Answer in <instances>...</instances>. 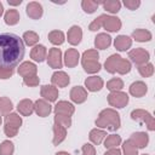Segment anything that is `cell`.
Masks as SVG:
<instances>
[{
  "mask_svg": "<svg viewBox=\"0 0 155 155\" xmlns=\"http://www.w3.org/2000/svg\"><path fill=\"white\" fill-rule=\"evenodd\" d=\"M22 125V117L16 113H10L5 117V126L4 132L7 137H15L17 136V132Z\"/></svg>",
  "mask_w": 155,
  "mask_h": 155,
  "instance_id": "cell-4",
  "label": "cell"
},
{
  "mask_svg": "<svg viewBox=\"0 0 155 155\" xmlns=\"http://www.w3.org/2000/svg\"><path fill=\"white\" fill-rule=\"evenodd\" d=\"M128 58L134 64H137L139 67V65H143V64H145V63L149 62L150 53L147 50L142 48V47H137V48H133V50H131L128 52Z\"/></svg>",
  "mask_w": 155,
  "mask_h": 155,
  "instance_id": "cell-7",
  "label": "cell"
},
{
  "mask_svg": "<svg viewBox=\"0 0 155 155\" xmlns=\"http://www.w3.org/2000/svg\"><path fill=\"white\" fill-rule=\"evenodd\" d=\"M47 64L53 68V69H59L62 68L63 65V62H62V52L59 48L57 47H52L50 48L48 51V54H47Z\"/></svg>",
  "mask_w": 155,
  "mask_h": 155,
  "instance_id": "cell-8",
  "label": "cell"
},
{
  "mask_svg": "<svg viewBox=\"0 0 155 155\" xmlns=\"http://www.w3.org/2000/svg\"><path fill=\"white\" fill-rule=\"evenodd\" d=\"M98 58H99V53H98L97 50H87L82 53L81 62H87V61L98 62Z\"/></svg>",
  "mask_w": 155,
  "mask_h": 155,
  "instance_id": "cell-41",
  "label": "cell"
},
{
  "mask_svg": "<svg viewBox=\"0 0 155 155\" xmlns=\"http://www.w3.org/2000/svg\"><path fill=\"white\" fill-rule=\"evenodd\" d=\"M23 82H24V85H27L29 87H35L40 84V79L38 75H29V76L23 78Z\"/></svg>",
  "mask_w": 155,
  "mask_h": 155,
  "instance_id": "cell-44",
  "label": "cell"
},
{
  "mask_svg": "<svg viewBox=\"0 0 155 155\" xmlns=\"http://www.w3.org/2000/svg\"><path fill=\"white\" fill-rule=\"evenodd\" d=\"M85 86H86V88H87L88 91H91V92H97V91H101V90L103 88L104 81H103V79H102L101 76L93 75V76H90V78H87V79L85 80Z\"/></svg>",
  "mask_w": 155,
  "mask_h": 155,
  "instance_id": "cell-17",
  "label": "cell"
},
{
  "mask_svg": "<svg viewBox=\"0 0 155 155\" xmlns=\"http://www.w3.org/2000/svg\"><path fill=\"white\" fill-rule=\"evenodd\" d=\"M142 155H148V154H142Z\"/></svg>",
  "mask_w": 155,
  "mask_h": 155,
  "instance_id": "cell-53",
  "label": "cell"
},
{
  "mask_svg": "<svg viewBox=\"0 0 155 155\" xmlns=\"http://www.w3.org/2000/svg\"><path fill=\"white\" fill-rule=\"evenodd\" d=\"M103 8L110 13H117L121 8V2L119 0H107L102 2Z\"/></svg>",
  "mask_w": 155,
  "mask_h": 155,
  "instance_id": "cell-30",
  "label": "cell"
},
{
  "mask_svg": "<svg viewBox=\"0 0 155 155\" xmlns=\"http://www.w3.org/2000/svg\"><path fill=\"white\" fill-rule=\"evenodd\" d=\"M17 110L23 116H29L34 111V103L30 99H22L17 104Z\"/></svg>",
  "mask_w": 155,
  "mask_h": 155,
  "instance_id": "cell-25",
  "label": "cell"
},
{
  "mask_svg": "<svg viewBox=\"0 0 155 155\" xmlns=\"http://www.w3.org/2000/svg\"><path fill=\"white\" fill-rule=\"evenodd\" d=\"M51 81H52V85H53L54 87H65V86L69 85L70 78H69V75H68L65 71L58 70V71H54V73L52 74Z\"/></svg>",
  "mask_w": 155,
  "mask_h": 155,
  "instance_id": "cell-10",
  "label": "cell"
},
{
  "mask_svg": "<svg viewBox=\"0 0 155 155\" xmlns=\"http://www.w3.org/2000/svg\"><path fill=\"white\" fill-rule=\"evenodd\" d=\"M10 5H13V6H16V5H21L22 4V0H17V1H12V0H8L7 1Z\"/></svg>",
  "mask_w": 155,
  "mask_h": 155,
  "instance_id": "cell-49",
  "label": "cell"
},
{
  "mask_svg": "<svg viewBox=\"0 0 155 155\" xmlns=\"http://www.w3.org/2000/svg\"><path fill=\"white\" fill-rule=\"evenodd\" d=\"M22 40L24 41L25 45H28V46H34V45H36L38 41H39V35H38V33H35V31H33V30H28V31H25V33L23 34Z\"/></svg>",
  "mask_w": 155,
  "mask_h": 155,
  "instance_id": "cell-33",
  "label": "cell"
},
{
  "mask_svg": "<svg viewBox=\"0 0 155 155\" xmlns=\"http://www.w3.org/2000/svg\"><path fill=\"white\" fill-rule=\"evenodd\" d=\"M124 5L128 8V10H136L140 6V1L139 0H125L124 1Z\"/></svg>",
  "mask_w": 155,
  "mask_h": 155,
  "instance_id": "cell-46",
  "label": "cell"
},
{
  "mask_svg": "<svg viewBox=\"0 0 155 155\" xmlns=\"http://www.w3.org/2000/svg\"><path fill=\"white\" fill-rule=\"evenodd\" d=\"M131 117L134 121H138L140 124H145L147 128L149 131L155 130V119L151 116V114L143 109H134L131 111Z\"/></svg>",
  "mask_w": 155,
  "mask_h": 155,
  "instance_id": "cell-5",
  "label": "cell"
},
{
  "mask_svg": "<svg viewBox=\"0 0 155 155\" xmlns=\"http://www.w3.org/2000/svg\"><path fill=\"white\" fill-rule=\"evenodd\" d=\"M2 13H4V6H2V4L0 2V17H1Z\"/></svg>",
  "mask_w": 155,
  "mask_h": 155,
  "instance_id": "cell-51",
  "label": "cell"
},
{
  "mask_svg": "<svg viewBox=\"0 0 155 155\" xmlns=\"http://www.w3.org/2000/svg\"><path fill=\"white\" fill-rule=\"evenodd\" d=\"M111 45V38L107 33H99L94 38V46L99 50H105Z\"/></svg>",
  "mask_w": 155,
  "mask_h": 155,
  "instance_id": "cell-24",
  "label": "cell"
},
{
  "mask_svg": "<svg viewBox=\"0 0 155 155\" xmlns=\"http://www.w3.org/2000/svg\"><path fill=\"white\" fill-rule=\"evenodd\" d=\"M54 114L56 115H67V116H71L75 111V107L67 102V101H59L56 105H54Z\"/></svg>",
  "mask_w": 155,
  "mask_h": 155,
  "instance_id": "cell-11",
  "label": "cell"
},
{
  "mask_svg": "<svg viewBox=\"0 0 155 155\" xmlns=\"http://www.w3.org/2000/svg\"><path fill=\"white\" fill-rule=\"evenodd\" d=\"M19 18H21L19 12H18L17 10H15V8L7 10L6 13H5V17H4L5 23H6L7 25H15V24H17V23L19 22Z\"/></svg>",
  "mask_w": 155,
  "mask_h": 155,
  "instance_id": "cell-29",
  "label": "cell"
},
{
  "mask_svg": "<svg viewBox=\"0 0 155 155\" xmlns=\"http://www.w3.org/2000/svg\"><path fill=\"white\" fill-rule=\"evenodd\" d=\"M99 2L93 1V0H82L81 1V7L86 13H93L98 8Z\"/></svg>",
  "mask_w": 155,
  "mask_h": 155,
  "instance_id": "cell-38",
  "label": "cell"
},
{
  "mask_svg": "<svg viewBox=\"0 0 155 155\" xmlns=\"http://www.w3.org/2000/svg\"><path fill=\"white\" fill-rule=\"evenodd\" d=\"M151 38H153L151 33L147 29L139 28V29L133 30V33H132V39H134L138 42H148L151 40Z\"/></svg>",
  "mask_w": 155,
  "mask_h": 155,
  "instance_id": "cell-27",
  "label": "cell"
},
{
  "mask_svg": "<svg viewBox=\"0 0 155 155\" xmlns=\"http://www.w3.org/2000/svg\"><path fill=\"white\" fill-rule=\"evenodd\" d=\"M24 57L23 40L12 33L0 34V68L15 69Z\"/></svg>",
  "mask_w": 155,
  "mask_h": 155,
  "instance_id": "cell-1",
  "label": "cell"
},
{
  "mask_svg": "<svg viewBox=\"0 0 155 155\" xmlns=\"http://www.w3.org/2000/svg\"><path fill=\"white\" fill-rule=\"evenodd\" d=\"M15 151V145L11 140H4L0 144V155H12Z\"/></svg>",
  "mask_w": 155,
  "mask_h": 155,
  "instance_id": "cell-39",
  "label": "cell"
},
{
  "mask_svg": "<svg viewBox=\"0 0 155 155\" xmlns=\"http://www.w3.org/2000/svg\"><path fill=\"white\" fill-rule=\"evenodd\" d=\"M48 40L53 45H62L65 40L64 33L61 31V30H52V31L48 33Z\"/></svg>",
  "mask_w": 155,
  "mask_h": 155,
  "instance_id": "cell-31",
  "label": "cell"
},
{
  "mask_svg": "<svg viewBox=\"0 0 155 155\" xmlns=\"http://www.w3.org/2000/svg\"><path fill=\"white\" fill-rule=\"evenodd\" d=\"M104 68L108 73L110 74H115V73H119L121 75H125L127 73L131 71V62L122 58L120 54H111L110 57L107 58L105 63H104Z\"/></svg>",
  "mask_w": 155,
  "mask_h": 155,
  "instance_id": "cell-3",
  "label": "cell"
},
{
  "mask_svg": "<svg viewBox=\"0 0 155 155\" xmlns=\"http://www.w3.org/2000/svg\"><path fill=\"white\" fill-rule=\"evenodd\" d=\"M81 155H96L94 147L90 143H85L81 148Z\"/></svg>",
  "mask_w": 155,
  "mask_h": 155,
  "instance_id": "cell-45",
  "label": "cell"
},
{
  "mask_svg": "<svg viewBox=\"0 0 155 155\" xmlns=\"http://www.w3.org/2000/svg\"><path fill=\"white\" fill-rule=\"evenodd\" d=\"M105 17H107V15H101V16H98L94 21L91 22V24L88 25V29H90L91 31H97L98 29H101V28L103 27V22H104V19H105Z\"/></svg>",
  "mask_w": 155,
  "mask_h": 155,
  "instance_id": "cell-43",
  "label": "cell"
},
{
  "mask_svg": "<svg viewBox=\"0 0 155 155\" xmlns=\"http://www.w3.org/2000/svg\"><path fill=\"white\" fill-rule=\"evenodd\" d=\"M1 122H2V119H1V116H0V125H1Z\"/></svg>",
  "mask_w": 155,
  "mask_h": 155,
  "instance_id": "cell-52",
  "label": "cell"
},
{
  "mask_svg": "<svg viewBox=\"0 0 155 155\" xmlns=\"http://www.w3.org/2000/svg\"><path fill=\"white\" fill-rule=\"evenodd\" d=\"M121 25H122V23H121L120 18H117L115 16H107L103 22V28L110 33L119 31L121 29Z\"/></svg>",
  "mask_w": 155,
  "mask_h": 155,
  "instance_id": "cell-13",
  "label": "cell"
},
{
  "mask_svg": "<svg viewBox=\"0 0 155 155\" xmlns=\"http://www.w3.org/2000/svg\"><path fill=\"white\" fill-rule=\"evenodd\" d=\"M108 103L114 108H125L128 104V94L122 91L110 92L108 94Z\"/></svg>",
  "mask_w": 155,
  "mask_h": 155,
  "instance_id": "cell-6",
  "label": "cell"
},
{
  "mask_svg": "<svg viewBox=\"0 0 155 155\" xmlns=\"http://www.w3.org/2000/svg\"><path fill=\"white\" fill-rule=\"evenodd\" d=\"M122 87H124V81L120 78H113L107 82V88L111 92L120 91Z\"/></svg>",
  "mask_w": 155,
  "mask_h": 155,
  "instance_id": "cell-37",
  "label": "cell"
},
{
  "mask_svg": "<svg viewBox=\"0 0 155 155\" xmlns=\"http://www.w3.org/2000/svg\"><path fill=\"white\" fill-rule=\"evenodd\" d=\"M120 144H121V137L119 134H110L104 139V147L107 149L117 148Z\"/></svg>",
  "mask_w": 155,
  "mask_h": 155,
  "instance_id": "cell-32",
  "label": "cell"
},
{
  "mask_svg": "<svg viewBox=\"0 0 155 155\" xmlns=\"http://www.w3.org/2000/svg\"><path fill=\"white\" fill-rule=\"evenodd\" d=\"M96 126L99 128H107L109 131L119 130L121 126V120H120L119 113L111 108L103 109L96 120Z\"/></svg>",
  "mask_w": 155,
  "mask_h": 155,
  "instance_id": "cell-2",
  "label": "cell"
},
{
  "mask_svg": "<svg viewBox=\"0 0 155 155\" xmlns=\"http://www.w3.org/2000/svg\"><path fill=\"white\" fill-rule=\"evenodd\" d=\"M82 64V68L86 73L88 74H94V73H98L102 68L101 63L99 62H93V61H87V62H81Z\"/></svg>",
  "mask_w": 155,
  "mask_h": 155,
  "instance_id": "cell-34",
  "label": "cell"
},
{
  "mask_svg": "<svg viewBox=\"0 0 155 155\" xmlns=\"http://www.w3.org/2000/svg\"><path fill=\"white\" fill-rule=\"evenodd\" d=\"M70 99L76 103V104H81L84 103L86 99H87V91L81 87V86H74L71 90H70Z\"/></svg>",
  "mask_w": 155,
  "mask_h": 155,
  "instance_id": "cell-14",
  "label": "cell"
},
{
  "mask_svg": "<svg viewBox=\"0 0 155 155\" xmlns=\"http://www.w3.org/2000/svg\"><path fill=\"white\" fill-rule=\"evenodd\" d=\"M107 137V132L103 131V130H99V128H93L90 131V134H88V138L90 140L96 144V145H99Z\"/></svg>",
  "mask_w": 155,
  "mask_h": 155,
  "instance_id": "cell-28",
  "label": "cell"
},
{
  "mask_svg": "<svg viewBox=\"0 0 155 155\" xmlns=\"http://www.w3.org/2000/svg\"><path fill=\"white\" fill-rule=\"evenodd\" d=\"M138 71L143 78H150L154 74V65L151 63H145L138 67Z\"/></svg>",
  "mask_w": 155,
  "mask_h": 155,
  "instance_id": "cell-40",
  "label": "cell"
},
{
  "mask_svg": "<svg viewBox=\"0 0 155 155\" xmlns=\"http://www.w3.org/2000/svg\"><path fill=\"white\" fill-rule=\"evenodd\" d=\"M54 124L63 126L64 128L70 127L71 125V116H67V115H54Z\"/></svg>",
  "mask_w": 155,
  "mask_h": 155,
  "instance_id": "cell-42",
  "label": "cell"
},
{
  "mask_svg": "<svg viewBox=\"0 0 155 155\" xmlns=\"http://www.w3.org/2000/svg\"><path fill=\"white\" fill-rule=\"evenodd\" d=\"M18 74L21 76H29V75H36L38 73V68L34 63L31 62H23L22 64H19L18 69H17Z\"/></svg>",
  "mask_w": 155,
  "mask_h": 155,
  "instance_id": "cell-23",
  "label": "cell"
},
{
  "mask_svg": "<svg viewBox=\"0 0 155 155\" xmlns=\"http://www.w3.org/2000/svg\"><path fill=\"white\" fill-rule=\"evenodd\" d=\"M80 59V53L75 48H68L64 53V64L68 68H74L78 65Z\"/></svg>",
  "mask_w": 155,
  "mask_h": 155,
  "instance_id": "cell-16",
  "label": "cell"
},
{
  "mask_svg": "<svg viewBox=\"0 0 155 155\" xmlns=\"http://www.w3.org/2000/svg\"><path fill=\"white\" fill-rule=\"evenodd\" d=\"M122 153L124 155H138V148L132 143V140L127 139L122 144Z\"/></svg>",
  "mask_w": 155,
  "mask_h": 155,
  "instance_id": "cell-36",
  "label": "cell"
},
{
  "mask_svg": "<svg viewBox=\"0 0 155 155\" xmlns=\"http://www.w3.org/2000/svg\"><path fill=\"white\" fill-rule=\"evenodd\" d=\"M67 38H68V42L70 45H73V46L79 45L80 41H81V39H82V29L79 25H73L68 30Z\"/></svg>",
  "mask_w": 155,
  "mask_h": 155,
  "instance_id": "cell-18",
  "label": "cell"
},
{
  "mask_svg": "<svg viewBox=\"0 0 155 155\" xmlns=\"http://www.w3.org/2000/svg\"><path fill=\"white\" fill-rule=\"evenodd\" d=\"M46 57H47V50L44 45H35L30 51V58L35 62L41 63L45 61Z\"/></svg>",
  "mask_w": 155,
  "mask_h": 155,
  "instance_id": "cell-20",
  "label": "cell"
},
{
  "mask_svg": "<svg viewBox=\"0 0 155 155\" xmlns=\"http://www.w3.org/2000/svg\"><path fill=\"white\" fill-rule=\"evenodd\" d=\"M65 137H67V128H64L61 125L54 124L53 125V139H52L53 145L61 144L65 139Z\"/></svg>",
  "mask_w": 155,
  "mask_h": 155,
  "instance_id": "cell-26",
  "label": "cell"
},
{
  "mask_svg": "<svg viewBox=\"0 0 155 155\" xmlns=\"http://www.w3.org/2000/svg\"><path fill=\"white\" fill-rule=\"evenodd\" d=\"M12 75H13V70H12V69L0 68V79L6 80V79H10Z\"/></svg>",
  "mask_w": 155,
  "mask_h": 155,
  "instance_id": "cell-47",
  "label": "cell"
},
{
  "mask_svg": "<svg viewBox=\"0 0 155 155\" xmlns=\"http://www.w3.org/2000/svg\"><path fill=\"white\" fill-rule=\"evenodd\" d=\"M114 46L117 51H127L132 46V39L127 35H119L114 40Z\"/></svg>",
  "mask_w": 155,
  "mask_h": 155,
  "instance_id": "cell-22",
  "label": "cell"
},
{
  "mask_svg": "<svg viewBox=\"0 0 155 155\" xmlns=\"http://www.w3.org/2000/svg\"><path fill=\"white\" fill-rule=\"evenodd\" d=\"M56 155H71V154H69L68 151H58L56 153Z\"/></svg>",
  "mask_w": 155,
  "mask_h": 155,
  "instance_id": "cell-50",
  "label": "cell"
},
{
  "mask_svg": "<svg viewBox=\"0 0 155 155\" xmlns=\"http://www.w3.org/2000/svg\"><path fill=\"white\" fill-rule=\"evenodd\" d=\"M34 111L36 113L38 116L46 117V116H48L51 114L52 108H51V105H50V103L47 101L41 98V99L35 101V103H34Z\"/></svg>",
  "mask_w": 155,
  "mask_h": 155,
  "instance_id": "cell-9",
  "label": "cell"
},
{
  "mask_svg": "<svg viewBox=\"0 0 155 155\" xmlns=\"http://www.w3.org/2000/svg\"><path fill=\"white\" fill-rule=\"evenodd\" d=\"M40 94H41L42 99L47 101L48 103L56 102L58 98V90L53 85H44V86H41Z\"/></svg>",
  "mask_w": 155,
  "mask_h": 155,
  "instance_id": "cell-12",
  "label": "cell"
},
{
  "mask_svg": "<svg viewBox=\"0 0 155 155\" xmlns=\"http://www.w3.org/2000/svg\"><path fill=\"white\" fill-rule=\"evenodd\" d=\"M147 92H148V86L143 81H134L130 86V93L133 97H137V98L143 97V96H145Z\"/></svg>",
  "mask_w": 155,
  "mask_h": 155,
  "instance_id": "cell-21",
  "label": "cell"
},
{
  "mask_svg": "<svg viewBox=\"0 0 155 155\" xmlns=\"http://www.w3.org/2000/svg\"><path fill=\"white\" fill-rule=\"evenodd\" d=\"M104 155H121V150L117 148H113V149H108Z\"/></svg>",
  "mask_w": 155,
  "mask_h": 155,
  "instance_id": "cell-48",
  "label": "cell"
},
{
  "mask_svg": "<svg viewBox=\"0 0 155 155\" xmlns=\"http://www.w3.org/2000/svg\"><path fill=\"white\" fill-rule=\"evenodd\" d=\"M13 108V104H12V101L7 97H1L0 98V114L1 115H7L11 113Z\"/></svg>",
  "mask_w": 155,
  "mask_h": 155,
  "instance_id": "cell-35",
  "label": "cell"
},
{
  "mask_svg": "<svg viewBox=\"0 0 155 155\" xmlns=\"http://www.w3.org/2000/svg\"><path fill=\"white\" fill-rule=\"evenodd\" d=\"M130 140H132V143H133L137 148L143 149V148H145V147L148 145V143H149V136H148V133H145V132H134V133L131 134Z\"/></svg>",
  "mask_w": 155,
  "mask_h": 155,
  "instance_id": "cell-19",
  "label": "cell"
},
{
  "mask_svg": "<svg viewBox=\"0 0 155 155\" xmlns=\"http://www.w3.org/2000/svg\"><path fill=\"white\" fill-rule=\"evenodd\" d=\"M25 11H27V15L31 18V19H39L41 18L42 13H44V10H42V5L36 2V1H30L27 7H25Z\"/></svg>",
  "mask_w": 155,
  "mask_h": 155,
  "instance_id": "cell-15",
  "label": "cell"
}]
</instances>
